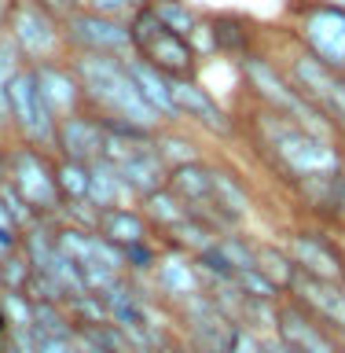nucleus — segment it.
I'll list each match as a JSON object with an SVG mask.
<instances>
[{
  "label": "nucleus",
  "mask_w": 345,
  "mask_h": 353,
  "mask_svg": "<svg viewBox=\"0 0 345 353\" xmlns=\"http://www.w3.org/2000/svg\"><path fill=\"white\" fill-rule=\"evenodd\" d=\"M253 129L261 137V148L269 151V162L294 184L316 181V176H331L345 170V154L338 151L342 143L324 140L316 132L294 125L291 118L275 114V110L253 107Z\"/></svg>",
  "instance_id": "obj_1"
},
{
  "label": "nucleus",
  "mask_w": 345,
  "mask_h": 353,
  "mask_svg": "<svg viewBox=\"0 0 345 353\" xmlns=\"http://www.w3.org/2000/svg\"><path fill=\"white\" fill-rule=\"evenodd\" d=\"M4 176L30 203L37 221H59L63 195H59V184H55V154L11 137L4 140Z\"/></svg>",
  "instance_id": "obj_2"
},
{
  "label": "nucleus",
  "mask_w": 345,
  "mask_h": 353,
  "mask_svg": "<svg viewBox=\"0 0 345 353\" xmlns=\"http://www.w3.org/2000/svg\"><path fill=\"white\" fill-rule=\"evenodd\" d=\"M0 30L15 41L26 66L66 59L63 19L44 8L41 0H8L4 11H0Z\"/></svg>",
  "instance_id": "obj_3"
},
{
  "label": "nucleus",
  "mask_w": 345,
  "mask_h": 353,
  "mask_svg": "<svg viewBox=\"0 0 345 353\" xmlns=\"http://www.w3.org/2000/svg\"><path fill=\"white\" fill-rule=\"evenodd\" d=\"M129 37L132 55H140L143 63H151L165 77H198V48L180 33L165 30L151 4L129 15Z\"/></svg>",
  "instance_id": "obj_4"
},
{
  "label": "nucleus",
  "mask_w": 345,
  "mask_h": 353,
  "mask_svg": "<svg viewBox=\"0 0 345 353\" xmlns=\"http://www.w3.org/2000/svg\"><path fill=\"white\" fill-rule=\"evenodd\" d=\"M291 37L331 70L345 74V4L291 0Z\"/></svg>",
  "instance_id": "obj_5"
},
{
  "label": "nucleus",
  "mask_w": 345,
  "mask_h": 353,
  "mask_svg": "<svg viewBox=\"0 0 345 353\" xmlns=\"http://www.w3.org/2000/svg\"><path fill=\"white\" fill-rule=\"evenodd\" d=\"M280 70L286 74V81H291L309 103L320 107L345 132V74L331 70L327 63H320L316 55L305 52L297 41H294V52H286V63L280 66Z\"/></svg>",
  "instance_id": "obj_6"
},
{
  "label": "nucleus",
  "mask_w": 345,
  "mask_h": 353,
  "mask_svg": "<svg viewBox=\"0 0 345 353\" xmlns=\"http://www.w3.org/2000/svg\"><path fill=\"white\" fill-rule=\"evenodd\" d=\"M8 107H11V137L55 154V129H59V118H55L48 110V103H44L37 77H33V66H22V70L11 77Z\"/></svg>",
  "instance_id": "obj_7"
},
{
  "label": "nucleus",
  "mask_w": 345,
  "mask_h": 353,
  "mask_svg": "<svg viewBox=\"0 0 345 353\" xmlns=\"http://www.w3.org/2000/svg\"><path fill=\"white\" fill-rule=\"evenodd\" d=\"M63 37H66V52L118 55V59L132 55L129 22L99 15V11H88V8L66 11V15H63Z\"/></svg>",
  "instance_id": "obj_8"
},
{
  "label": "nucleus",
  "mask_w": 345,
  "mask_h": 353,
  "mask_svg": "<svg viewBox=\"0 0 345 353\" xmlns=\"http://www.w3.org/2000/svg\"><path fill=\"white\" fill-rule=\"evenodd\" d=\"M291 261L297 265V272L316 276V280H342L345 283V247L320 225L291 228L283 239Z\"/></svg>",
  "instance_id": "obj_9"
},
{
  "label": "nucleus",
  "mask_w": 345,
  "mask_h": 353,
  "mask_svg": "<svg viewBox=\"0 0 345 353\" xmlns=\"http://www.w3.org/2000/svg\"><path fill=\"white\" fill-rule=\"evenodd\" d=\"M272 335L280 339L283 346H291L294 353H345V339L338 335V331L320 324L309 309H302L286 294L280 298V305H275Z\"/></svg>",
  "instance_id": "obj_10"
},
{
  "label": "nucleus",
  "mask_w": 345,
  "mask_h": 353,
  "mask_svg": "<svg viewBox=\"0 0 345 353\" xmlns=\"http://www.w3.org/2000/svg\"><path fill=\"white\" fill-rule=\"evenodd\" d=\"M169 88H173V103L180 110V121L191 118L195 125H202L206 132H213L220 140L236 132V118L217 103V96L198 77H169Z\"/></svg>",
  "instance_id": "obj_11"
},
{
  "label": "nucleus",
  "mask_w": 345,
  "mask_h": 353,
  "mask_svg": "<svg viewBox=\"0 0 345 353\" xmlns=\"http://www.w3.org/2000/svg\"><path fill=\"white\" fill-rule=\"evenodd\" d=\"M55 159H70L92 165L96 159H103V121L92 107H81L74 114L59 118L55 129Z\"/></svg>",
  "instance_id": "obj_12"
},
{
  "label": "nucleus",
  "mask_w": 345,
  "mask_h": 353,
  "mask_svg": "<svg viewBox=\"0 0 345 353\" xmlns=\"http://www.w3.org/2000/svg\"><path fill=\"white\" fill-rule=\"evenodd\" d=\"M286 298H294L320 324H327L331 331H338L345 339V283L342 280H316V276L297 272Z\"/></svg>",
  "instance_id": "obj_13"
},
{
  "label": "nucleus",
  "mask_w": 345,
  "mask_h": 353,
  "mask_svg": "<svg viewBox=\"0 0 345 353\" xmlns=\"http://www.w3.org/2000/svg\"><path fill=\"white\" fill-rule=\"evenodd\" d=\"M33 77H37V88L44 96V103L55 118H66L74 110L85 107V88L77 81V74L70 70L66 59H55V63H41L33 66Z\"/></svg>",
  "instance_id": "obj_14"
},
{
  "label": "nucleus",
  "mask_w": 345,
  "mask_h": 353,
  "mask_svg": "<svg viewBox=\"0 0 345 353\" xmlns=\"http://www.w3.org/2000/svg\"><path fill=\"white\" fill-rule=\"evenodd\" d=\"M151 276H154V283H158V291L165 298H173L176 305H184V302H191V298L206 294V280H202V272L195 269L191 254H180V250L165 247Z\"/></svg>",
  "instance_id": "obj_15"
},
{
  "label": "nucleus",
  "mask_w": 345,
  "mask_h": 353,
  "mask_svg": "<svg viewBox=\"0 0 345 353\" xmlns=\"http://www.w3.org/2000/svg\"><path fill=\"white\" fill-rule=\"evenodd\" d=\"M209 33V52H220L228 59H242V55L258 52V30H250V19H242L239 11H217L206 19Z\"/></svg>",
  "instance_id": "obj_16"
},
{
  "label": "nucleus",
  "mask_w": 345,
  "mask_h": 353,
  "mask_svg": "<svg viewBox=\"0 0 345 353\" xmlns=\"http://www.w3.org/2000/svg\"><path fill=\"white\" fill-rule=\"evenodd\" d=\"M118 173H121V184H125V192L132 195V203H140V199H147L151 192H158V188L169 184V165H165L154 148H140L136 154H129L125 162H118Z\"/></svg>",
  "instance_id": "obj_17"
},
{
  "label": "nucleus",
  "mask_w": 345,
  "mask_h": 353,
  "mask_svg": "<svg viewBox=\"0 0 345 353\" xmlns=\"http://www.w3.org/2000/svg\"><path fill=\"white\" fill-rule=\"evenodd\" d=\"M125 70H129V77H132V85L143 92V99L158 110V114L165 118V125H176L180 121V110H176V103H173V88H169V77H165L162 70H154L151 63H143L140 55H125Z\"/></svg>",
  "instance_id": "obj_18"
},
{
  "label": "nucleus",
  "mask_w": 345,
  "mask_h": 353,
  "mask_svg": "<svg viewBox=\"0 0 345 353\" xmlns=\"http://www.w3.org/2000/svg\"><path fill=\"white\" fill-rule=\"evenodd\" d=\"M96 232H99L107 243H114V247H132V243L154 239L151 221L143 217V210H136V206H110V210H99Z\"/></svg>",
  "instance_id": "obj_19"
},
{
  "label": "nucleus",
  "mask_w": 345,
  "mask_h": 353,
  "mask_svg": "<svg viewBox=\"0 0 345 353\" xmlns=\"http://www.w3.org/2000/svg\"><path fill=\"white\" fill-rule=\"evenodd\" d=\"M88 203L96 210H110V206H136L132 203V195L125 192V184H121V173L114 162L107 159H96L88 165Z\"/></svg>",
  "instance_id": "obj_20"
},
{
  "label": "nucleus",
  "mask_w": 345,
  "mask_h": 353,
  "mask_svg": "<svg viewBox=\"0 0 345 353\" xmlns=\"http://www.w3.org/2000/svg\"><path fill=\"white\" fill-rule=\"evenodd\" d=\"M213 203L239 225V221L250 214L253 199H250L247 181H242L236 170H228V165H213Z\"/></svg>",
  "instance_id": "obj_21"
},
{
  "label": "nucleus",
  "mask_w": 345,
  "mask_h": 353,
  "mask_svg": "<svg viewBox=\"0 0 345 353\" xmlns=\"http://www.w3.org/2000/svg\"><path fill=\"white\" fill-rule=\"evenodd\" d=\"M169 188L184 199L187 206L206 203V199H213V165H209L206 159L176 165V170H169Z\"/></svg>",
  "instance_id": "obj_22"
},
{
  "label": "nucleus",
  "mask_w": 345,
  "mask_h": 353,
  "mask_svg": "<svg viewBox=\"0 0 345 353\" xmlns=\"http://www.w3.org/2000/svg\"><path fill=\"white\" fill-rule=\"evenodd\" d=\"M140 206H143V217L151 221V228H158V232H169L173 225H180V221L191 217V206H187L169 184L158 188V192H151L147 199H140Z\"/></svg>",
  "instance_id": "obj_23"
},
{
  "label": "nucleus",
  "mask_w": 345,
  "mask_h": 353,
  "mask_svg": "<svg viewBox=\"0 0 345 353\" xmlns=\"http://www.w3.org/2000/svg\"><path fill=\"white\" fill-rule=\"evenodd\" d=\"M151 148H154V154H158L165 165H169V170L202 159V148H198V140L184 137V132L173 129V125H162L158 132H154V137H151Z\"/></svg>",
  "instance_id": "obj_24"
},
{
  "label": "nucleus",
  "mask_w": 345,
  "mask_h": 353,
  "mask_svg": "<svg viewBox=\"0 0 345 353\" xmlns=\"http://www.w3.org/2000/svg\"><path fill=\"white\" fill-rule=\"evenodd\" d=\"M151 11L158 15V22L165 30L180 33V37H187V41H191L195 33H202V26H206V19L198 15L187 0H151Z\"/></svg>",
  "instance_id": "obj_25"
},
{
  "label": "nucleus",
  "mask_w": 345,
  "mask_h": 353,
  "mask_svg": "<svg viewBox=\"0 0 345 353\" xmlns=\"http://www.w3.org/2000/svg\"><path fill=\"white\" fill-rule=\"evenodd\" d=\"M258 269L269 276V280L280 287V291L286 294L291 291V283H294V276H297V265L291 261V254H286L283 243H258Z\"/></svg>",
  "instance_id": "obj_26"
},
{
  "label": "nucleus",
  "mask_w": 345,
  "mask_h": 353,
  "mask_svg": "<svg viewBox=\"0 0 345 353\" xmlns=\"http://www.w3.org/2000/svg\"><path fill=\"white\" fill-rule=\"evenodd\" d=\"M55 184H59L63 203H88V165L55 159Z\"/></svg>",
  "instance_id": "obj_27"
},
{
  "label": "nucleus",
  "mask_w": 345,
  "mask_h": 353,
  "mask_svg": "<svg viewBox=\"0 0 345 353\" xmlns=\"http://www.w3.org/2000/svg\"><path fill=\"white\" fill-rule=\"evenodd\" d=\"M33 261L26 258V250L15 247L0 258V287L4 291H30V280H33Z\"/></svg>",
  "instance_id": "obj_28"
},
{
  "label": "nucleus",
  "mask_w": 345,
  "mask_h": 353,
  "mask_svg": "<svg viewBox=\"0 0 345 353\" xmlns=\"http://www.w3.org/2000/svg\"><path fill=\"white\" fill-rule=\"evenodd\" d=\"M118 250H121V265H125V272H132V276H151L154 265H158V258H162V247L154 239L132 243V247H118Z\"/></svg>",
  "instance_id": "obj_29"
},
{
  "label": "nucleus",
  "mask_w": 345,
  "mask_h": 353,
  "mask_svg": "<svg viewBox=\"0 0 345 353\" xmlns=\"http://www.w3.org/2000/svg\"><path fill=\"white\" fill-rule=\"evenodd\" d=\"M236 287L247 298H258V302H280V298H283V291L261 269H239L236 272Z\"/></svg>",
  "instance_id": "obj_30"
},
{
  "label": "nucleus",
  "mask_w": 345,
  "mask_h": 353,
  "mask_svg": "<svg viewBox=\"0 0 345 353\" xmlns=\"http://www.w3.org/2000/svg\"><path fill=\"white\" fill-rule=\"evenodd\" d=\"M0 309H4L11 331H30L33 327V298L26 291H4L0 294Z\"/></svg>",
  "instance_id": "obj_31"
},
{
  "label": "nucleus",
  "mask_w": 345,
  "mask_h": 353,
  "mask_svg": "<svg viewBox=\"0 0 345 353\" xmlns=\"http://www.w3.org/2000/svg\"><path fill=\"white\" fill-rule=\"evenodd\" d=\"M264 339H269V335H261V331H253V327H247V324H239V320H231L224 353H269Z\"/></svg>",
  "instance_id": "obj_32"
},
{
  "label": "nucleus",
  "mask_w": 345,
  "mask_h": 353,
  "mask_svg": "<svg viewBox=\"0 0 345 353\" xmlns=\"http://www.w3.org/2000/svg\"><path fill=\"white\" fill-rule=\"evenodd\" d=\"M151 0H85L81 8L88 11H99V15H110V19H121V22H129L132 11H140V8H147Z\"/></svg>",
  "instance_id": "obj_33"
},
{
  "label": "nucleus",
  "mask_w": 345,
  "mask_h": 353,
  "mask_svg": "<svg viewBox=\"0 0 345 353\" xmlns=\"http://www.w3.org/2000/svg\"><path fill=\"white\" fill-rule=\"evenodd\" d=\"M0 236H4L8 243H15V247H19V239H22V228L15 225V217L8 214L4 203H0Z\"/></svg>",
  "instance_id": "obj_34"
},
{
  "label": "nucleus",
  "mask_w": 345,
  "mask_h": 353,
  "mask_svg": "<svg viewBox=\"0 0 345 353\" xmlns=\"http://www.w3.org/2000/svg\"><path fill=\"white\" fill-rule=\"evenodd\" d=\"M158 350H162V353H198L191 342H173V339H162Z\"/></svg>",
  "instance_id": "obj_35"
},
{
  "label": "nucleus",
  "mask_w": 345,
  "mask_h": 353,
  "mask_svg": "<svg viewBox=\"0 0 345 353\" xmlns=\"http://www.w3.org/2000/svg\"><path fill=\"white\" fill-rule=\"evenodd\" d=\"M264 346H269V353H294L291 346H283V342L275 339V335H269V339H264Z\"/></svg>",
  "instance_id": "obj_36"
},
{
  "label": "nucleus",
  "mask_w": 345,
  "mask_h": 353,
  "mask_svg": "<svg viewBox=\"0 0 345 353\" xmlns=\"http://www.w3.org/2000/svg\"><path fill=\"white\" fill-rule=\"evenodd\" d=\"M8 250H15V243H8L4 236H0V258H4V254H8Z\"/></svg>",
  "instance_id": "obj_37"
},
{
  "label": "nucleus",
  "mask_w": 345,
  "mask_h": 353,
  "mask_svg": "<svg viewBox=\"0 0 345 353\" xmlns=\"http://www.w3.org/2000/svg\"><path fill=\"white\" fill-rule=\"evenodd\" d=\"M63 4H66V8H81L85 0H63Z\"/></svg>",
  "instance_id": "obj_38"
},
{
  "label": "nucleus",
  "mask_w": 345,
  "mask_h": 353,
  "mask_svg": "<svg viewBox=\"0 0 345 353\" xmlns=\"http://www.w3.org/2000/svg\"><path fill=\"white\" fill-rule=\"evenodd\" d=\"M331 4H345V0H331Z\"/></svg>",
  "instance_id": "obj_39"
},
{
  "label": "nucleus",
  "mask_w": 345,
  "mask_h": 353,
  "mask_svg": "<svg viewBox=\"0 0 345 353\" xmlns=\"http://www.w3.org/2000/svg\"><path fill=\"white\" fill-rule=\"evenodd\" d=\"M0 294H4V287H0Z\"/></svg>",
  "instance_id": "obj_40"
}]
</instances>
